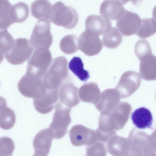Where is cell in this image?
I'll return each instance as SVG.
<instances>
[{
  "mask_svg": "<svg viewBox=\"0 0 156 156\" xmlns=\"http://www.w3.org/2000/svg\"><path fill=\"white\" fill-rule=\"evenodd\" d=\"M52 59L49 49L36 50L29 59L27 71L42 78L51 64Z\"/></svg>",
  "mask_w": 156,
  "mask_h": 156,
  "instance_id": "cell-7",
  "label": "cell"
},
{
  "mask_svg": "<svg viewBox=\"0 0 156 156\" xmlns=\"http://www.w3.org/2000/svg\"><path fill=\"white\" fill-rule=\"evenodd\" d=\"M14 148V142L11 138L6 136L0 138V156H12Z\"/></svg>",
  "mask_w": 156,
  "mask_h": 156,
  "instance_id": "cell-29",
  "label": "cell"
},
{
  "mask_svg": "<svg viewBox=\"0 0 156 156\" xmlns=\"http://www.w3.org/2000/svg\"><path fill=\"white\" fill-rule=\"evenodd\" d=\"M141 81L138 73L133 71H127L121 76L117 87L122 90H134L139 86Z\"/></svg>",
  "mask_w": 156,
  "mask_h": 156,
  "instance_id": "cell-17",
  "label": "cell"
},
{
  "mask_svg": "<svg viewBox=\"0 0 156 156\" xmlns=\"http://www.w3.org/2000/svg\"><path fill=\"white\" fill-rule=\"evenodd\" d=\"M51 6L48 0H36L31 5L32 15L39 20H50Z\"/></svg>",
  "mask_w": 156,
  "mask_h": 156,
  "instance_id": "cell-18",
  "label": "cell"
},
{
  "mask_svg": "<svg viewBox=\"0 0 156 156\" xmlns=\"http://www.w3.org/2000/svg\"><path fill=\"white\" fill-rule=\"evenodd\" d=\"M141 20L137 14L125 10L117 20L116 26L123 35L130 36L136 33Z\"/></svg>",
  "mask_w": 156,
  "mask_h": 156,
  "instance_id": "cell-9",
  "label": "cell"
},
{
  "mask_svg": "<svg viewBox=\"0 0 156 156\" xmlns=\"http://www.w3.org/2000/svg\"><path fill=\"white\" fill-rule=\"evenodd\" d=\"M79 20L78 14L72 7L61 2L54 4L51 8L50 21L56 25L67 29L74 28Z\"/></svg>",
  "mask_w": 156,
  "mask_h": 156,
  "instance_id": "cell-2",
  "label": "cell"
},
{
  "mask_svg": "<svg viewBox=\"0 0 156 156\" xmlns=\"http://www.w3.org/2000/svg\"><path fill=\"white\" fill-rule=\"evenodd\" d=\"M62 51L66 54H71L78 49V39L74 35H68L64 37L60 43Z\"/></svg>",
  "mask_w": 156,
  "mask_h": 156,
  "instance_id": "cell-26",
  "label": "cell"
},
{
  "mask_svg": "<svg viewBox=\"0 0 156 156\" xmlns=\"http://www.w3.org/2000/svg\"><path fill=\"white\" fill-rule=\"evenodd\" d=\"M79 49L88 56L98 54L103 48V44L99 35L85 30L78 39Z\"/></svg>",
  "mask_w": 156,
  "mask_h": 156,
  "instance_id": "cell-8",
  "label": "cell"
},
{
  "mask_svg": "<svg viewBox=\"0 0 156 156\" xmlns=\"http://www.w3.org/2000/svg\"><path fill=\"white\" fill-rule=\"evenodd\" d=\"M29 14L28 6L26 3L20 2L11 6L9 16L13 23L25 21Z\"/></svg>",
  "mask_w": 156,
  "mask_h": 156,
  "instance_id": "cell-20",
  "label": "cell"
},
{
  "mask_svg": "<svg viewBox=\"0 0 156 156\" xmlns=\"http://www.w3.org/2000/svg\"><path fill=\"white\" fill-rule=\"evenodd\" d=\"M69 69L81 81H86L90 77L88 71L83 68V64L79 57H74L69 64Z\"/></svg>",
  "mask_w": 156,
  "mask_h": 156,
  "instance_id": "cell-22",
  "label": "cell"
},
{
  "mask_svg": "<svg viewBox=\"0 0 156 156\" xmlns=\"http://www.w3.org/2000/svg\"><path fill=\"white\" fill-rule=\"evenodd\" d=\"M122 36L117 28L111 27L103 34V42L105 46L113 49L117 47L121 43Z\"/></svg>",
  "mask_w": 156,
  "mask_h": 156,
  "instance_id": "cell-21",
  "label": "cell"
},
{
  "mask_svg": "<svg viewBox=\"0 0 156 156\" xmlns=\"http://www.w3.org/2000/svg\"><path fill=\"white\" fill-rule=\"evenodd\" d=\"M156 31L155 20L152 18L142 19L136 34L139 37L145 38L153 35Z\"/></svg>",
  "mask_w": 156,
  "mask_h": 156,
  "instance_id": "cell-23",
  "label": "cell"
},
{
  "mask_svg": "<svg viewBox=\"0 0 156 156\" xmlns=\"http://www.w3.org/2000/svg\"><path fill=\"white\" fill-rule=\"evenodd\" d=\"M125 10L123 5L117 0H105L101 4L100 13L109 20H117Z\"/></svg>",
  "mask_w": 156,
  "mask_h": 156,
  "instance_id": "cell-14",
  "label": "cell"
},
{
  "mask_svg": "<svg viewBox=\"0 0 156 156\" xmlns=\"http://www.w3.org/2000/svg\"><path fill=\"white\" fill-rule=\"evenodd\" d=\"M67 66V60L64 56L57 57L54 59L50 67L42 79L47 90L58 89L68 76Z\"/></svg>",
  "mask_w": 156,
  "mask_h": 156,
  "instance_id": "cell-1",
  "label": "cell"
},
{
  "mask_svg": "<svg viewBox=\"0 0 156 156\" xmlns=\"http://www.w3.org/2000/svg\"><path fill=\"white\" fill-rule=\"evenodd\" d=\"M15 42L11 34L6 30L0 31V54L5 55L13 47Z\"/></svg>",
  "mask_w": 156,
  "mask_h": 156,
  "instance_id": "cell-27",
  "label": "cell"
},
{
  "mask_svg": "<svg viewBox=\"0 0 156 156\" xmlns=\"http://www.w3.org/2000/svg\"><path fill=\"white\" fill-rule=\"evenodd\" d=\"M16 122L14 112L11 108L5 107L0 111V127L5 130L12 128Z\"/></svg>",
  "mask_w": 156,
  "mask_h": 156,
  "instance_id": "cell-25",
  "label": "cell"
},
{
  "mask_svg": "<svg viewBox=\"0 0 156 156\" xmlns=\"http://www.w3.org/2000/svg\"><path fill=\"white\" fill-rule=\"evenodd\" d=\"M69 136L72 145L75 146H80L86 144L88 141L89 131L83 126L76 125L71 129Z\"/></svg>",
  "mask_w": 156,
  "mask_h": 156,
  "instance_id": "cell-19",
  "label": "cell"
},
{
  "mask_svg": "<svg viewBox=\"0 0 156 156\" xmlns=\"http://www.w3.org/2000/svg\"><path fill=\"white\" fill-rule=\"evenodd\" d=\"M58 99V89L47 90L41 97L34 99L33 104L37 111L40 113L45 114L52 111Z\"/></svg>",
  "mask_w": 156,
  "mask_h": 156,
  "instance_id": "cell-12",
  "label": "cell"
},
{
  "mask_svg": "<svg viewBox=\"0 0 156 156\" xmlns=\"http://www.w3.org/2000/svg\"><path fill=\"white\" fill-rule=\"evenodd\" d=\"M86 30L99 36L104 34L112 27L110 20L102 16H89L85 23Z\"/></svg>",
  "mask_w": 156,
  "mask_h": 156,
  "instance_id": "cell-13",
  "label": "cell"
},
{
  "mask_svg": "<svg viewBox=\"0 0 156 156\" xmlns=\"http://www.w3.org/2000/svg\"><path fill=\"white\" fill-rule=\"evenodd\" d=\"M49 20H39L33 30L30 43L36 50L49 49L52 42V36L50 32Z\"/></svg>",
  "mask_w": 156,
  "mask_h": 156,
  "instance_id": "cell-5",
  "label": "cell"
},
{
  "mask_svg": "<svg viewBox=\"0 0 156 156\" xmlns=\"http://www.w3.org/2000/svg\"><path fill=\"white\" fill-rule=\"evenodd\" d=\"M58 95L60 102L66 107L71 108L80 103L78 88L70 82L61 85L58 90Z\"/></svg>",
  "mask_w": 156,
  "mask_h": 156,
  "instance_id": "cell-11",
  "label": "cell"
},
{
  "mask_svg": "<svg viewBox=\"0 0 156 156\" xmlns=\"http://www.w3.org/2000/svg\"><path fill=\"white\" fill-rule=\"evenodd\" d=\"M134 51L140 60L152 54L150 45L145 40H140L137 41L135 45Z\"/></svg>",
  "mask_w": 156,
  "mask_h": 156,
  "instance_id": "cell-28",
  "label": "cell"
},
{
  "mask_svg": "<svg viewBox=\"0 0 156 156\" xmlns=\"http://www.w3.org/2000/svg\"><path fill=\"white\" fill-rule=\"evenodd\" d=\"M71 109L64 107L60 102L55 105L52 121L48 128L54 139H61L66 134L67 128L71 121L70 116Z\"/></svg>",
  "mask_w": 156,
  "mask_h": 156,
  "instance_id": "cell-4",
  "label": "cell"
},
{
  "mask_svg": "<svg viewBox=\"0 0 156 156\" xmlns=\"http://www.w3.org/2000/svg\"><path fill=\"white\" fill-rule=\"evenodd\" d=\"M6 106L7 103L5 99L0 96V111Z\"/></svg>",
  "mask_w": 156,
  "mask_h": 156,
  "instance_id": "cell-30",
  "label": "cell"
},
{
  "mask_svg": "<svg viewBox=\"0 0 156 156\" xmlns=\"http://www.w3.org/2000/svg\"><path fill=\"white\" fill-rule=\"evenodd\" d=\"M140 74L141 77L147 80H154L156 78L155 56L151 54L140 60Z\"/></svg>",
  "mask_w": 156,
  "mask_h": 156,
  "instance_id": "cell-16",
  "label": "cell"
},
{
  "mask_svg": "<svg viewBox=\"0 0 156 156\" xmlns=\"http://www.w3.org/2000/svg\"><path fill=\"white\" fill-rule=\"evenodd\" d=\"M11 5L8 0H0V30H5L12 25L9 12Z\"/></svg>",
  "mask_w": 156,
  "mask_h": 156,
  "instance_id": "cell-24",
  "label": "cell"
},
{
  "mask_svg": "<svg viewBox=\"0 0 156 156\" xmlns=\"http://www.w3.org/2000/svg\"><path fill=\"white\" fill-rule=\"evenodd\" d=\"M33 51V47L29 40L25 38H18L15 40L14 46L5 55L10 63L20 65L29 59Z\"/></svg>",
  "mask_w": 156,
  "mask_h": 156,
  "instance_id": "cell-6",
  "label": "cell"
},
{
  "mask_svg": "<svg viewBox=\"0 0 156 156\" xmlns=\"http://www.w3.org/2000/svg\"><path fill=\"white\" fill-rule=\"evenodd\" d=\"M123 4H126L129 2L131 1L132 2L133 0H118Z\"/></svg>",
  "mask_w": 156,
  "mask_h": 156,
  "instance_id": "cell-32",
  "label": "cell"
},
{
  "mask_svg": "<svg viewBox=\"0 0 156 156\" xmlns=\"http://www.w3.org/2000/svg\"><path fill=\"white\" fill-rule=\"evenodd\" d=\"M143 0H133L132 2L133 4L135 6H138L141 3Z\"/></svg>",
  "mask_w": 156,
  "mask_h": 156,
  "instance_id": "cell-31",
  "label": "cell"
},
{
  "mask_svg": "<svg viewBox=\"0 0 156 156\" xmlns=\"http://www.w3.org/2000/svg\"><path fill=\"white\" fill-rule=\"evenodd\" d=\"M42 78L29 71L20 80L18 88L20 93L28 98L36 99L42 96L47 90L44 86Z\"/></svg>",
  "mask_w": 156,
  "mask_h": 156,
  "instance_id": "cell-3",
  "label": "cell"
},
{
  "mask_svg": "<svg viewBox=\"0 0 156 156\" xmlns=\"http://www.w3.org/2000/svg\"><path fill=\"white\" fill-rule=\"evenodd\" d=\"M131 118L133 124L138 128H149L153 122V117L147 108L140 107L136 109L131 114Z\"/></svg>",
  "mask_w": 156,
  "mask_h": 156,
  "instance_id": "cell-15",
  "label": "cell"
},
{
  "mask_svg": "<svg viewBox=\"0 0 156 156\" xmlns=\"http://www.w3.org/2000/svg\"><path fill=\"white\" fill-rule=\"evenodd\" d=\"M4 58V55L0 54V64L3 61Z\"/></svg>",
  "mask_w": 156,
  "mask_h": 156,
  "instance_id": "cell-33",
  "label": "cell"
},
{
  "mask_svg": "<svg viewBox=\"0 0 156 156\" xmlns=\"http://www.w3.org/2000/svg\"><path fill=\"white\" fill-rule=\"evenodd\" d=\"M54 136L48 128L41 130L37 133L33 140L34 149V156H46L49 153Z\"/></svg>",
  "mask_w": 156,
  "mask_h": 156,
  "instance_id": "cell-10",
  "label": "cell"
}]
</instances>
